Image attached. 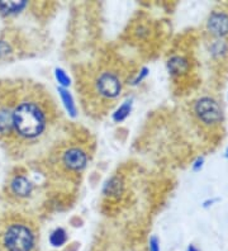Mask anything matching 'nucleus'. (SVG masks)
<instances>
[{
    "instance_id": "f8f14e48",
    "label": "nucleus",
    "mask_w": 228,
    "mask_h": 251,
    "mask_svg": "<svg viewBox=\"0 0 228 251\" xmlns=\"http://www.w3.org/2000/svg\"><path fill=\"white\" fill-rule=\"evenodd\" d=\"M28 5L27 1H0V13L5 16H12V14H18Z\"/></svg>"
},
{
    "instance_id": "2eb2a0df",
    "label": "nucleus",
    "mask_w": 228,
    "mask_h": 251,
    "mask_svg": "<svg viewBox=\"0 0 228 251\" xmlns=\"http://www.w3.org/2000/svg\"><path fill=\"white\" fill-rule=\"evenodd\" d=\"M210 53H212L213 57H223V56L227 55L228 52V45L226 41L218 38L217 41L210 45Z\"/></svg>"
},
{
    "instance_id": "f3484780",
    "label": "nucleus",
    "mask_w": 228,
    "mask_h": 251,
    "mask_svg": "<svg viewBox=\"0 0 228 251\" xmlns=\"http://www.w3.org/2000/svg\"><path fill=\"white\" fill-rule=\"evenodd\" d=\"M160 240L156 235H152L149 240V251H160Z\"/></svg>"
},
{
    "instance_id": "20e7f679",
    "label": "nucleus",
    "mask_w": 228,
    "mask_h": 251,
    "mask_svg": "<svg viewBox=\"0 0 228 251\" xmlns=\"http://www.w3.org/2000/svg\"><path fill=\"white\" fill-rule=\"evenodd\" d=\"M89 161L88 152L82 147L70 146L60 153V165L69 173L84 172Z\"/></svg>"
},
{
    "instance_id": "39448f33",
    "label": "nucleus",
    "mask_w": 228,
    "mask_h": 251,
    "mask_svg": "<svg viewBox=\"0 0 228 251\" xmlns=\"http://www.w3.org/2000/svg\"><path fill=\"white\" fill-rule=\"evenodd\" d=\"M122 86L121 77L113 71H103L95 80V90L98 94L109 100L118 98L122 93Z\"/></svg>"
},
{
    "instance_id": "f03ea898",
    "label": "nucleus",
    "mask_w": 228,
    "mask_h": 251,
    "mask_svg": "<svg viewBox=\"0 0 228 251\" xmlns=\"http://www.w3.org/2000/svg\"><path fill=\"white\" fill-rule=\"evenodd\" d=\"M38 232L30 221L17 218L6 222L0 231V251H36Z\"/></svg>"
},
{
    "instance_id": "9d476101",
    "label": "nucleus",
    "mask_w": 228,
    "mask_h": 251,
    "mask_svg": "<svg viewBox=\"0 0 228 251\" xmlns=\"http://www.w3.org/2000/svg\"><path fill=\"white\" fill-rule=\"evenodd\" d=\"M57 92L60 94L61 101L64 104L65 109H66L67 114L71 117V118H76L77 117V108H76L75 100H74V97L66 88H57Z\"/></svg>"
},
{
    "instance_id": "f257e3e1",
    "label": "nucleus",
    "mask_w": 228,
    "mask_h": 251,
    "mask_svg": "<svg viewBox=\"0 0 228 251\" xmlns=\"http://www.w3.org/2000/svg\"><path fill=\"white\" fill-rule=\"evenodd\" d=\"M49 122L50 109L36 99H25L13 109V131L25 140L42 136Z\"/></svg>"
},
{
    "instance_id": "4be33fe9",
    "label": "nucleus",
    "mask_w": 228,
    "mask_h": 251,
    "mask_svg": "<svg viewBox=\"0 0 228 251\" xmlns=\"http://www.w3.org/2000/svg\"><path fill=\"white\" fill-rule=\"evenodd\" d=\"M186 251H201V250H199V249H198L195 245L190 244V245H189L188 248H186Z\"/></svg>"
},
{
    "instance_id": "0eeeda50",
    "label": "nucleus",
    "mask_w": 228,
    "mask_h": 251,
    "mask_svg": "<svg viewBox=\"0 0 228 251\" xmlns=\"http://www.w3.org/2000/svg\"><path fill=\"white\" fill-rule=\"evenodd\" d=\"M10 190L18 198H27L33 192V184L23 175H15L10 181Z\"/></svg>"
},
{
    "instance_id": "412c9836",
    "label": "nucleus",
    "mask_w": 228,
    "mask_h": 251,
    "mask_svg": "<svg viewBox=\"0 0 228 251\" xmlns=\"http://www.w3.org/2000/svg\"><path fill=\"white\" fill-rule=\"evenodd\" d=\"M219 201V198H209V199H207V201H204L203 202V204H202V207H203V208H209V207H212L213 204H214V203H217Z\"/></svg>"
},
{
    "instance_id": "6e6552de",
    "label": "nucleus",
    "mask_w": 228,
    "mask_h": 251,
    "mask_svg": "<svg viewBox=\"0 0 228 251\" xmlns=\"http://www.w3.org/2000/svg\"><path fill=\"white\" fill-rule=\"evenodd\" d=\"M123 189H125V185H123V181L121 180V178L112 176L104 184L103 194L106 197H110V198H116L123 193Z\"/></svg>"
},
{
    "instance_id": "6ab92c4d",
    "label": "nucleus",
    "mask_w": 228,
    "mask_h": 251,
    "mask_svg": "<svg viewBox=\"0 0 228 251\" xmlns=\"http://www.w3.org/2000/svg\"><path fill=\"white\" fill-rule=\"evenodd\" d=\"M204 161H205V159H204V156H198L197 159L194 160V162L192 164V170L193 172H201L202 168L204 166Z\"/></svg>"
},
{
    "instance_id": "7ed1b4c3",
    "label": "nucleus",
    "mask_w": 228,
    "mask_h": 251,
    "mask_svg": "<svg viewBox=\"0 0 228 251\" xmlns=\"http://www.w3.org/2000/svg\"><path fill=\"white\" fill-rule=\"evenodd\" d=\"M193 112L198 121L204 126L213 127L222 122L225 118L222 107L219 105L218 100L213 98V97H201L194 101L193 105Z\"/></svg>"
},
{
    "instance_id": "ddd939ff",
    "label": "nucleus",
    "mask_w": 228,
    "mask_h": 251,
    "mask_svg": "<svg viewBox=\"0 0 228 251\" xmlns=\"http://www.w3.org/2000/svg\"><path fill=\"white\" fill-rule=\"evenodd\" d=\"M49 241L50 244H51L52 248H62V246L66 245L67 241H69V235H67L65 228L57 227V228H55V230L51 232V235H50L49 237Z\"/></svg>"
},
{
    "instance_id": "4468645a",
    "label": "nucleus",
    "mask_w": 228,
    "mask_h": 251,
    "mask_svg": "<svg viewBox=\"0 0 228 251\" xmlns=\"http://www.w3.org/2000/svg\"><path fill=\"white\" fill-rule=\"evenodd\" d=\"M132 105H133V100L132 99H127L117 108V110L113 113L112 118L116 123H121L128 118V116L132 112Z\"/></svg>"
},
{
    "instance_id": "aec40b11",
    "label": "nucleus",
    "mask_w": 228,
    "mask_h": 251,
    "mask_svg": "<svg viewBox=\"0 0 228 251\" xmlns=\"http://www.w3.org/2000/svg\"><path fill=\"white\" fill-rule=\"evenodd\" d=\"M10 51V47L9 45L4 41H0V56H5L8 55Z\"/></svg>"
},
{
    "instance_id": "423d86ee",
    "label": "nucleus",
    "mask_w": 228,
    "mask_h": 251,
    "mask_svg": "<svg viewBox=\"0 0 228 251\" xmlns=\"http://www.w3.org/2000/svg\"><path fill=\"white\" fill-rule=\"evenodd\" d=\"M207 28L213 36L221 40L228 36V13L223 10H214L210 13L207 21Z\"/></svg>"
},
{
    "instance_id": "1a4fd4ad",
    "label": "nucleus",
    "mask_w": 228,
    "mask_h": 251,
    "mask_svg": "<svg viewBox=\"0 0 228 251\" xmlns=\"http://www.w3.org/2000/svg\"><path fill=\"white\" fill-rule=\"evenodd\" d=\"M190 65L188 60L182 56H173V57L167 61V69L171 75H181V74L188 73Z\"/></svg>"
},
{
    "instance_id": "dca6fc26",
    "label": "nucleus",
    "mask_w": 228,
    "mask_h": 251,
    "mask_svg": "<svg viewBox=\"0 0 228 251\" xmlns=\"http://www.w3.org/2000/svg\"><path fill=\"white\" fill-rule=\"evenodd\" d=\"M55 79L57 81V84L60 85V88H69L71 85V79L70 76L67 75L66 71L61 68L55 69Z\"/></svg>"
},
{
    "instance_id": "9b49d317",
    "label": "nucleus",
    "mask_w": 228,
    "mask_h": 251,
    "mask_svg": "<svg viewBox=\"0 0 228 251\" xmlns=\"http://www.w3.org/2000/svg\"><path fill=\"white\" fill-rule=\"evenodd\" d=\"M13 131V109L9 107H0V135H8Z\"/></svg>"
},
{
    "instance_id": "a211bd4d",
    "label": "nucleus",
    "mask_w": 228,
    "mask_h": 251,
    "mask_svg": "<svg viewBox=\"0 0 228 251\" xmlns=\"http://www.w3.org/2000/svg\"><path fill=\"white\" fill-rule=\"evenodd\" d=\"M147 75H149V69L147 68L141 69L140 73L137 74V76L134 77L133 81H132V85H138V84H140L141 81H142V80L147 76Z\"/></svg>"
},
{
    "instance_id": "5701e85b",
    "label": "nucleus",
    "mask_w": 228,
    "mask_h": 251,
    "mask_svg": "<svg viewBox=\"0 0 228 251\" xmlns=\"http://www.w3.org/2000/svg\"><path fill=\"white\" fill-rule=\"evenodd\" d=\"M225 157H226V159H228V147H227V149H226V152H225Z\"/></svg>"
}]
</instances>
